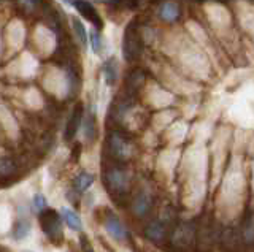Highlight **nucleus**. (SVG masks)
<instances>
[{"label":"nucleus","mask_w":254,"mask_h":252,"mask_svg":"<svg viewBox=\"0 0 254 252\" xmlns=\"http://www.w3.org/2000/svg\"><path fill=\"white\" fill-rule=\"evenodd\" d=\"M83 113H84L83 103H76L73 111H71V114L68 117L67 125H65V133H64V137H65L67 141H71L75 138L79 125H81V121H83Z\"/></svg>","instance_id":"423d86ee"},{"label":"nucleus","mask_w":254,"mask_h":252,"mask_svg":"<svg viewBox=\"0 0 254 252\" xmlns=\"http://www.w3.org/2000/svg\"><path fill=\"white\" fill-rule=\"evenodd\" d=\"M81 246H83V252H94V249L91 248V244L89 241H87V238H81Z\"/></svg>","instance_id":"b1692460"},{"label":"nucleus","mask_w":254,"mask_h":252,"mask_svg":"<svg viewBox=\"0 0 254 252\" xmlns=\"http://www.w3.org/2000/svg\"><path fill=\"white\" fill-rule=\"evenodd\" d=\"M97 121H95V111L94 108H91L86 114V121H84V137L86 140L92 143L95 140V135H97Z\"/></svg>","instance_id":"f8f14e48"},{"label":"nucleus","mask_w":254,"mask_h":252,"mask_svg":"<svg viewBox=\"0 0 254 252\" xmlns=\"http://www.w3.org/2000/svg\"><path fill=\"white\" fill-rule=\"evenodd\" d=\"M91 43H92V50L95 54H99L102 51V38L99 35L97 30H92L91 32Z\"/></svg>","instance_id":"412c9836"},{"label":"nucleus","mask_w":254,"mask_h":252,"mask_svg":"<svg viewBox=\"0 0 254 252\" xmlns=\"http://www.w3.org/2000/svg\"><path fill=\"white\" fill-rule=\"evenodd\" d=\"M108 149L110 154L118 160H126L132 155V145L123 133L119 132H111L108 135Z\"/></svg>","instance_id":"39448f33"},{"label":"nucleus","mask_w":254,"mask_h":252,"mask_svg":"<svg viewBox=\"0 0 254 252\" xmlns=\"http://www.w3.org/2000/svg\"><path fill=\"white\" fill-rule=\"evenodd\" d=\"M61 216L62 219L65 220V224L71 228V230H81V227H83V222H81V219H79V216L76 214V212L73 209H70V208H61Z\"/></svg>","instance_id":"ddd939ff"},{"label":"nucleus","mask_w":254,"mask_h":252,"mask_svg":"<svg viewBox=\"0 0 254 252\" xmlns=\"http://www.w3.org/2000/svg\"><path fill=\"white\" fill-rule=\"evenodd\" d=\"M213 10L208 11L210 14V19L213 24H218V26H229V22H230V14L229 11L224 8V6H221V5H216V3H211L210 5Z\"/></svg>","instance_id":"9d476101"},{"label":"nucleus","mask_w":254,"mask_h":252,"mask_svg":"<svg viewBox=\"0 0 254 252\" xmlns=\"http://www.w3.org/2000/svg\"><path fill=\"white\" fill-rule=\"evenodd\" d=\"M159 16L165 22H175L180 18V6L175 2H164L159 8Z\"/></svg>","instance_id":"9b49d317"},{"label":"nucleus","mask_w":254,"mask_h":252,"mask_svg":"<svg viewBox=\"0 0 254 252\" xmlns=\"http://www.w3.org/2000/svg\"><path fill=\"white\" fill-rule=\"evenodd\" d=\"M26 252H30V251H26Z\"/></svg>","instance_id":"393cba45"},{"label":"nucleus","mask_w":254,"mask_h":252,"mask_svg":"<svg viewBox=\"0 0 254 252\" xmlns=\"http://www.w3.org/2000/svg\"><path fill=\"white\" fill-rule=\"evenodd\" d=\"M40 225H42L45 235L50 238L51 243L61 244L62 243V227H61V216L54 209H43L38 217Z\"/></svg>","instance_id":"f03ea898"},{"label":"nucleus","mask_w":254,"mask_h":252,"mask_svg":"<svg viewBox=\"0 0 254 252\" xmlns=\"http://www.w3.org/2000/svg\"><path fill=\"white\" fill-rule=\"evenodd\" d=\"M141 52V38L135 22L127 26L123 40V56L127 62H133Z\"/></svg>","instance_id":"7ed1b4c3"},{"label":"nucleus","mask_w":254,"mask_h":252,"mask_svg":"<svg viewBox=\"0 0 254 252\" xmlns=\"http://www.w3.org/2000/svg\"><path fill=\"white\" fill-rule=\"evenodd\" d=\"M245 236H246V240H248V241L254 240V219H251V222L248 224V227H246Z\"/></svg>","instance_id":"5701e85b"},{"label":"nucleus","mask_w":254,"mask_h":252,"mask_svg":"<svg viewBox=\"0 0 254 252\" xmlns=\"http://www.w3.org/2000/svg\"><path fill=\"white\" fill-rule=\"evenodd\" d=\"M71 6H75L76 10H79V13H81L83 16L87 21H89V22H92L95 27H99V29L103 27V22H102L100 14L92 6V3H89V2H73V3H71Z\"/></svg>","instance_id":"6e6552de"},{"label":"nucleus","mask_w":254,"mask_h":252,"mask_svg":"<svg viewBox=\"0 0 254 252\" xmlns=\"http://www.w3.org/2000/svg\"><path fill=\"white\" fill-rule=\"evenodd\" d=\"M245 194V178H243V171L240 168V165L237 162L232 163V167L229 170V175L222 184V195L226 197V203L234 206L238 204L242 199V195Z\"/></svg>","instance_id":"f257e3e1"},{"label":"nucleus","mask_w":254,"mask_h":252,"mask_svg":"<svg viewBox=\"0 0 254 252\" xmlns=\"http://www.w3.org/2000/svg\"><path fill=\"white\" fill-rule=\"evenodd\" d=\"M71 27H73V32L78 37L79 43L86 45V42H87V34H86V27L83 26V22L79 21L78 18H73V19H71Z\"/></svg>","instance_id":"aec40b11"},{"label":"nucleus","mask_w":254,"mask_h":252,"mask_svg":"<svg viewBox=\"0 0 254 252\" xmlns=\"http://www.w3.org/2000/svg\"><path fill=\"white\" fill-rule=\"evenodd\" d=\"M103 225H105V230L108 232V235L111 236V238H115L116 241L126 240V236H127L126 227L123 225L121 220H119L113 214V212H110V214L105 217V220H103Z\"/></svg>","instance_id":"0eeeda50"},{"label":"nucleus","mask_w":254,"mask_h":252,"mask_svg":"<svg viewBox=\"0 0 254 252\" xmlns=\"http://www.w3.org/2000/svg\"><path fill=\"white\" fill-rule=\"evenodd\" d=\"M105 184L113 195H123L129 191V175L119 167H113L105 171Z\"/></svg>","instance_id":"20e7f679"},{"label":"nucleus","mask_w":254,"mask_h":252,"mask_svg":"<svg viewBox=\"0 0 254 252\" xmlns=\"http://www.w3.org/2000/svg\"><path fill=\"white\" fill-rule=\"evenodd\" d=\"M30 232V224H29V220H19L18 224H16L14 227V232H13V236H14V240H24L26 236L29 235Z\"/></svg>","instance_id":"6ab92c4d"},{"label":"nucleus","mask_w":254,"mask_h":252,"mask_svg":"<svg viewBox=\"0 0 254 252\" xmlns=\"http://www.w3.org/2000/svg\"><path fill=\"white\" fill-rule=\"evenodd\" d=\"M34 206L37 208V209H40V211H43L45 208H46V199L42 195V194H37L35 197H34Z\"/></svg>","instance_id":"4be33fe9"},{"label":"nucleus","mask_w":254,"mask_h":252,"mask_svg":"<svg viewBox=\"0 0 254 252\" xmlns=\"http://www.w3.org/2000/svg\"><path fill=\"white\" fill-rule=\"evenodd\" d=\"M151 204H153V202H151V197L146 192H140L133 199V203H132L133 214L138 216V217L146 216L149 212V209H151Z\"/></svg>","instance_id":"1a4fd4ad"},{"label":"nucleus","mask_w":254,"mask_h":252,"mask_svg":"<svg viewBox=\"0 0 254 252\" xmlns=\"http://www.w3.org/2000/svg\"><path fill=\"white\" fill-rule=\"evenodd\" d=\"M16 163L8 159V157H2L0 159V178H10L16 173Z\"/></svg>","instance_id":"a211bd4d"},{"label":"nucleus","mask_w":254,"mask_h":252,"mask_svg":"<svg viewBox=\"0 0 254 252\" xmlns=\"http://www.w3.org/2000/svg\"><path fill=\"white\" fill-rule=\"evenodd\" d=\"M145 235H146L148 240L159 243V241H162L164 236H165V227L162 222H153L146 227Z\"/></svg>","instance_id":"4468645a"},{"label":"nucleus","mask_w":254,"mask_h":252,"mask_svg":"<svg viewBox=\"0 0 254 252\" xmlns=\"http://www.w3.org/2000/svg\"><path fill=\"white\" fill-rule=\"evenodd\" d=\"M94 183V176L91 175V173H79V175L75 178L73 181V187H75V191L76 192H86L87 189H89Z\"/></svg>","instance_id":"2eb2a0df"},{"label":"nucleus","mask_w":254,"mask_h":252,"mask_svg":"<svg viewBox=\"0 0 254 252\" xmlns=\"http://www.w3.org/2000/svg\"><path fill=\"white\" fill-rule=\"evenodd\" d=\"M143 80H145V76H143L141 70H133L130 76L127 78V92L133 94L143 84Z\"/></svg>","instance_id":"f3484780"},{"label":"nucleus","mask_w":254,"mask_h":252,"mask_svg":"<svg viewBox=\"0 0 254 252\" xmlns=\"http://www.w3.org/2000/svg\"><path fill=\"white\" fill-rule=\"evenodd\" d=\"M103 76H105L107 84H115L116 81V76H118V65H116V60L115 59H110L105 62L103 65Z\"/></svg>","instance_id":"dca6fc26"}]
</instances>
